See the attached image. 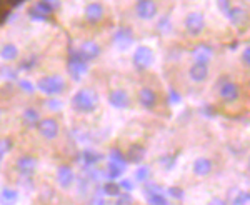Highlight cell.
Wrapping results in <instances>:
<instances>
[{"label":"cell","mask_w":250,"mask_h":205,"mask_svg":"<svg viewBox=\"0 0 250 205\" xmlns=\"http://www.w3.org/2000/svg\"><path fill=\"white\" fill-rule=\"evenodd\" d=\"M225 17H227L233 23V25H237V27L245 25V23H247V20H249L247 12H245L244 9H240V7H230V10L225 14Z\"/></svg>","instance_id":"5bb4252c"},{"label":"cell","mask_w":250,"mask_h":205,"mask_svg":"<svg viewBox=\"0 0 250 205\" xmlns=\"http://www.w3.org/2000/svg\"><path fill=\"white\" fill-rule=\"evenodd\" d=\"M144 157H145V148L142 145H132L127 154V160L134 164H140L144 160Z\"/></svg>","instance_id":"7402d4cb"},{"label":"cell","mask_w":250,"mask_h":205,"mask_svg":"<svg viewBox=\"0 0 250 205\" xmlns=\"http://www.w3.org/2000/svg\"><path fill=\"white\" fill-rule=\"evenodd\" d=\"M217 5H219V9L222 10V14L225 15L230 10V0H217Z\"/></svg>","instance_id":"e575fe53"},{"label":"cell","mask_w":250,"mask_h":205,"mask_svg":"<svg viewBox=\"0 0 250 205\" xmlns=\"http://www.w3.org/2000/svg\"><path fill=\"white\" fill-rule=\"evenodd\" d=\"M74 179H75V175H74V170H72L70 167L62 165V167H60L59 170H57V180H59L60 187L70 188V187H72V184H74Z\"/></svg>","instance_id":"e0dca14e"},{"label":"cell","mask_w":250,"mask_h":205,"mask_svg":"<svg viewBox=\"0 0 250 205\" xmlns=\"http://www.w3.org/2000/svg\"><path fill=\"white\" fill-rule=\"evenodd\" d=\"M23 0H12V3H14V5H19V3H22Z\"/></svg>","instance_id":"bcb514c9"},{"label":"cell","mask_w":250,"mask_h":205,"mask_svg":"<svg viewBox=\"0 0 250 205\" xmlns=\"http://www.w3.org/2000/svg\"><path fill=\"white\" fill-rule=\"evenodd\" d=\"M170 159H172V157H164L160 162L165 164V167H167V168H170L172 165H175V160H170Z\"/></svg>","instance_id":"60d3db41"},{"label":"cell","mask_w":250,"mask_h":205,"mask_svg":"<svg viewBox=\"0 0 250 205\" xmlns=\"http://www.w3.org/2000/svg\"><path fill=\"white\" fill-rule=\"evenodd\" d=\"M212 54H213V50L208 45H205V43H200V45H197L195 49H193L195 62H200V63H208V60L212 59Z\"/></svg>","instance_id":"d6986e66"},{"label":"cell","mask_w":250,"mask_h":205,"mask_svg":"<svg viewBox=\"0 0 250 205\" xmlns=\"http://www.w3.org/2000/svg\"><path fill=\"white\" fill-rule=\"evenodd\" d=\"M134 43V34L127 27H120L114 35V45L119 50H127Z\"/></svg>","instance_id":"8992f818"},{"label":"cell","mask_w":250,"mask_h":205,"mask_svg":"<svg viewBox=\"0 0 250 205\" xmlns=\"http://www.w3.org/2000/svg\"><path fill=\"white\" fill-rule=\"evenodd\" d=\"M205 27V19L200 12H190L185 19V29L190 35H200Z\"/></svg>","instance_id":"5b68a950"},{"label":"cell","mask_w":250,"mask_h":205,"mask_svg":"<svg viewBox=\"0 0 250 205\" xmlns=\"http://www.w3.org/2000/svg\"><path fill=\"white\" fill-rule=\"evenodd\" d=\"M92 205H108V204H107L104 199H99V197H97V199L94 200V202H92Z\"/></svg>","instance_id":"f6af8a7d"},{"label":"cell","mask_w":250,"mask_h":205,"mask_svg":"<svg viewBox=\"0 0 250 205\" xmlns=\"http://www.w3.org/2000/svg\"><path fill=\"white\" fill-rule=\"evenodd\" d=\"M102 159V155L97 154L94 150H83L82 152V162L85 164L87 167H94L99 164V160Z\"/></svg>","instance_id":"d4e9b609"},{"label":"cell","mask_w":250,"mask_h":205,"mask_svg":"<svg viewBox=\"0 0 250 205\" xmlns=\"http://www.w3.org/2000/svg\"><path fill=\"white\" fill-rule=\"evenodd\" d=\"M159 30H165V32L168 30V19L160 20V22H159Z\"/></svg>","instance_id":"7bdbcfd3"},{"label":"cell","mask_w":250,"mask_h":205,"mask_svg":"<svg viewBox=\"0 0 250 205\" xmlns=\"http://www.w3.org/2000/svg\"><path fill=\"white\" fill-rule=\"evenodd\" d=\"M145 195H154V194H162V187L155 185V184H152V185H147L144 188Z\"/></svg>","instance_id":"836d02e7"},{"label":"cell","mask_w":250,"mask_h":205,"mask_svg":"<svg viewBox=\"0 0 250 205\" xmlns=\"http://www.w3.org/2000/svg\"><path fill=\"white\" fill-rule=\"evenodd\" d=\"M37 87L40 92H43V94L55 95V94H60V92L65 88V82H63V79L59 77V75H50V77L40 79Z\"/></svg>","instance_id":"7a4b0ae2"},{"label":"cell","mask_w":250,"mask_h":205,"mask_svg":"<svg viewBox=\"0 0 250 205\" xmlns=\"http://www.w3.org/2000/svg\"><path fill=\"white\" fill-rule=\"evenodd\" d=\"M19 83H20V87H22L23 90L29 92V94H32V92H34V85H32V83L29 82V80H27V82H25V80H20Z\"/></svg>","instance_id":"f35d334b"},{"label":"cell","mask_w":250,"mask_h":205,"mask_svg":"<svg viewBox=\"0 0 250 205\" xmlns=\"http://www.w3.org/2000/svg\"><path fill=\"white\" fill-rule=\"evenodd\" d=\"M88 72L87 60H83L79 54H72L68 60V74L72 75L74 80H80Z\"/></svg>","instance_id":"277c9868"},{"label":"cell","mask_w":250,"mask_h":205,"mask_svg":"<svg viewBox=\"0 0 250 205\" xmlns=\"http://www.w3.org/2000/svg\"><path fill=\"white\" fill-rule=\"evenodd\" d=\"M242 62H244L247 67H250V47L244 49V52H242Z\"/></svg>","instance_id":"8d00e7d4"},{"label":"cell","mask_w":250,"mask_h":205,"mask_svg":"<svg viewBox=\"0 0 250 205\" xmlns=\"http://www.w3.org/2000/svg\"><path fill=\"white\" fill-rule=\"evenodd\" d=\"M72 105H74L75 110L82 112V114H90L99 105V97L90 88H80L72 99Z\"/></svg>","instance_id":"6da1fadb"},{"label":"cell","mask_w":250,"mask_h":205,"mask_svg":"<svg viewBox=\"0 0 250 205\" xmlns=\"http://www.w3.org/2000/svg\"><path fill=\"white\" fill-rule=\"evenodd\" d=\"M135 12H137V15H139V19L150 20L157 15V3L154 0H140V2L137 3Z\"/></svg>","instance_id":"52a82bcc"},{"label":"cell","mask_w":250,"mask_h":205,"mask_svg":"<svg viewBox=\"0 0 250 205\" xmlns=\"http://www.w3.org/2000/svg\"><path fill=\"white\" fill-rule=\"evenodd\" d=\"M148 174H150L148 167H139L135 170V180L137 182H145V180L148 179Z\"/></svg>","instance_id":"f1b7e54d"},{"label":"cell","mask_w":250,"mask_h":205,"mask_svg":"<svg viewBox=\"0 0 250 205\" xmlns=\"http://www.w3.org/2000/svg\"><path fill=\"white\" fill-rule=\"evenodd\" d=\"M219 94H220V99L225 100V102H235L240 95V90H239V87H237V83L230 82V80H225V82H222Z\"/></svg>","instance_id":"ba28073f"},{"label":"cell","mask_w":250,"mask_h":205,"mask_svg":"<svg viewBox=\"0 0 250 205\" xmlns=\"http://www.w3.org/2000/svg\"><path fill=\"white\" fill-rule=\"evenodd\" d=\"M212 172V162L205 157H200L193 162V174L197 177H205Z\"/></svg>","instance_id":"ac0fdd59"},{"label":"cell","mask_w":250,"mask_h":205,"mask_svg":"<svg viewBox=\"0 0 250 205\" xmlns=\"http://www.w3.org/2000/svg\"><path fill=\"white\" fill-rule=\"evenodd\" d=\"M188 75H190V79L193 80V82H197V83L205 82V80H207V77H208V67H207V63L195 62L190 67V70H188Z\"/></svg>","instance_id":"9a60e30c"},{"label":"cell","mask_w":250,"mask_h":205,"mask_svg":"<svg viewBox=\"0 0 250 205\" xmlns=\"http://www.w3.org/2000/svg\"><path fill=\"white\" fill-rule=\"evenodd\" d=\"M119 185H120V188H124V190H127V192L134 190V184H132L130 180H122V182H120Z\"/></svg>","instance_id":"74e56055"},{"label":"cell","mask_w":250,"mask_h":205,"mask_svg":"<svg viewBox=\"0 0 250 205\" xmlns=\"http://www.w3.org/2000/svg\"><path fill=\"white\" fill-rule=\"evenodd\" d=\"M235 205H250V192H240Z\"/></svg>","instance_id":"d6a6232c"},{"label":"cell","mask_w":250,"mask_h":205,"mask_svg":"<svg viewBox=\"0 0 250 205\" xmlns=\"http://www.w3.org/2000/svg\"><path fill=\"white\" fill-rule=\"evenodd\" d=\"M132 60H134V65L139 68V70H145V68H148L152 63H154V52L145 45L137 47Z\"/></svg>","instance_id":"3957f363"},{"label":"cell","mask_w":250,"mask_h":205,"mask_svg":"<svg viewBox=\"0 0 250 205\" xmlns=\"http://www.w3.org/2000/svg\"><path fill=\"white\" fill-rule=\"evenodd\" d=\"M42 2L47 3L52 10H55V9H59V7H60V0H42Z\"/></svg>","instance_id":"ab89813d"},{"label":"cell","mask_w":250,"mask_h":205,"mask_svg":"<svg viewBox=\"0 0 250 205\" xmlns=\"http://www.w3.org/2000/svg\"><path fill=\"white\" fill-rule=\"evenodd\" d=\"M108 102L115 108H127L130 105V97L125 90H112L108 95Z\"/></svg>","instance_id":"8fae6325"},{"label":"cell","mask_w":250,"mask_h":205,"mask_svg":"<svg viewBox=\"0 0 250 205\" xmlns=\"http://www.w3.org/2000/svg\"><path fill=\"white\" fill-rule=\"evenodd\" d=\"M0 119H2V112H0Z\"/></svg>","instance_id":"7dc6e473"},{"label":"cell","mask_w":250,"mask_h":205,"mask_svg":"<svg viewBox=\"0 0 250 205\" xmlns=\"http://www.w3.org/2000/svg\"><path fill=\"white\" fill-rule=\"evenodd\" d=\"M180 102V95L175 90H170V103H179Z\"/></svg>","instance_id":"b9f144b4"},{"label":"cell","mask_w":250,"mask_h":205,"mask_svg":"<svg viewBox=\"0 0 250 205\" xmlns=\"http://www.w3.org/2000/svg\"><path fill=\"white\" fill-rule=\"evenodd\" d=\"M168 194H170L173 199H179V200L184 199V190H182V188H179V187L170 188V190H168Z\"/></svg>","instance_id":"d590c367"},{"label":"cell","mask_w":250,"mask_h":205,"mask_svg":"<svg viewBox=\"0 0 250 205\" xmlns=\"http://www.w3.org/2000/svg\"><path fill=\"white\" fill-rule=\"evenodd\" d=\"M115 205H134V202H132V197L128 195V194H120V195H117V202Z\"/></svg>","instance_id":"1f68e13d"},{"label":"cell","mask_w":250,"mask_h":205,"mask_svg":"<svg viewBox=\"0 0 250 205\" xmlns=\"http://www.w3.org/2000/svg\"><path fill=\"white\" fill-rule=\"evenodd\" d=\"M147 202L148 205H168V200L165 199L162 194H154V195H147Z\"/></svg>","instance_id":"83f0119b"},{"label":"cell","mask_w":250,"mask_h":205,"mask_svg":"<svg viewBox=\"0 0 250 205\" xmlns=\"http://www.w3.org/2000/svg\"><path fill=\"white\" fill-rule=\"evenodd\" d=\"M110 160H114V162L120 164V165L127 167V160H125V157L120 154V150H117V148H114V150L110 152V157H108Z\"/></svg>","instance_id":"f546056e"},{"label":"cell","mask_w":250,"mask_h":205,"mask_svg":"<svg viewBox=\"0 0 250 205\" xmlns=\"http://www.w3.org/2000/svg\"><path fill=\"white\" fill-rule=\"evenodd\" d=\"M139 102H140V105L145 107V108H152L155 105V102H157V95H155V92L152 90V88H142L140 90V94H139Z\"/></svg>","instance_id":"ffe728a7"},{"label":"cell","mask_w":250,"mask_h":205,"mask_svg":"<svg viewBox=\"0 0 250 205\" xmlns=\"http://www.w3.org/2000/svg\"><path fill=\"white\" fill-rule=\"evenodd\" d=\"M104 14H105V10H104L102 3H99V2H92L85 7V19L90 23L100 22V20L104 19Z\"/></svg>","instance_id":"4fadbf2b"},{"label":"cell","mask_w":250,"mask_h":205,"mask_svg":"<svg viewBox=\"0 0 250 205\" xmlns=\"http://www.w3.org/2000/svg\"><path fill=\"white\" fill-rule=\"evenodd\" d=\"M52 10L50 7L47 5V3H43L42 0L37 3H34V5L29 9V14H30V17L32 19H35V20H47V19H50V15H52Z\"/></svg>","instance_id":"7c38bea8"},{"label":"cell","mask_w":250,"mask_h":205,"mask_svg":"<svg viewBox=\"0 0 250 205\" xmlns=\"http://www.w3.org/2000/svg\"><path fill=\"white\" fill-rule=\"evenodd\" d=\"M17 47L12 45V43H7V45H3L2 49H0V57H2L3 60H15L17 59Z\"/></svg>","instance_id":"484cf974"},{"label":"cell","mask_w":250,"mask_h":205,"mask_svg":"<svg viewBox=\"0 0 250 205\" xmlns=\"http://www.w3.org/2000/svg\"><path fill=\"white\" fill-rule=\"evenodd\" d=\"M125 168H127V167L120 165V164H117V162H114V160L108 159V162H107V177H108V179H117V177H120L124 174Z\"/></svg>","instance_id":"cb8c5ba5"},{"label":"cell","mask_w":250,"mask_h":205,"mask_svg":"<svg viewBox=\"0 0 250 205\" xmlns=\"http://www.w3.org/2000/svg\"><path fill=\"white\" fill-rule=\"evenodd\" d=\"M22 119H23V123H25V125H29V127L39 125V122H40L39 112L35 110V108H25V110H23Z\"/></svg>","instance_id":"603a6c76"},{"label":"cell","mask_w":250,"mask_h":205,"mask_svg":"<svg viewBox=\"0 0 250 205\" xmlns=\"http://www.w3.org/2000/svg\"><path fill=\"white\" fill-rule=\"evenodd\" d=\"M79 55L82 57L83 60H94L100 55V47L99 43H95L94 40H87L80 45L79 49Z\"/></svg>","instance_id":"30bf717a"},{"label":"cell","mask_w":250,"mask_h":205,"mask_svg":"<svg viewBox=\"0 0 250 205\" xmlns=\"http://www.w3.org/2000/svg\"><path fill=\"white\" fill-rule=\"evenodd\" d=\"M207 205H227V204H225L222 199H219V197H213V199H212Z\"/></svg>","instance_id":"ee69618b"},{"label":"cell","mask_w":250,"mask_h":205,"mask_svg":"<svg viewBox=\"0 0 250 205\" xmlns=\"http://www.w3.org/2000/svg\"><path fill=\"white\" fill-rule=\"evenodd\" d=\"M39 132H40V135H42L43 139H48V140L55 139V137L59 135V123H57V120H54V119L40 120V122H39Z\"/></svg>","instance_id":"9c48e42d"},{"label":"cell","mask_w":250,"mask_h":205,"mask_svg":"<svg viewBox=\"0 0 250 205\" xmlns=\"http://www.w3.org/2000/svg\"><path fill=\"white\" fill-rule=\"evenodd\" d=\"M17 168L22 175L30 177L35 172V168H37V160H35L34 157H29V155L20 157L19 162H17Z\"/></svg>","instance_id":"2e32d148"},{"label":"cell","mask_w":250,"mask_h":205,"mask_svg":"<svg viewBox=\"0 0 250 205\" xmlns=\"http://www.w3.org/2000/svg\"><path fill=\"white\" fill-rule=\"evenodd\" d=\"M120 185L119 184H114V182H108L104 185V194L108 195V197H117V195H120Z\"/></svg>","instance_id":"4316f807"},{"label":"cell","mask_w":250,"mask_h":205,"mask_svg":"<svg viewBox=\"0 0 250 205\" xmlns=\"http://www.w3.org/2000/svg\"><path fill=\"white\" fill-rule=\"evenodd\" d=\"M19 200V192L14 188H2L0 192V205H15Z\"/></svg>","instance_id":"44dd1931"},{"label":"cell","mask_w":250,"mask_h":205,"mask_svg":"<svg viewBox=\"0 0 250 205\" xmlns=\"http://www.w3.org/2000/svg\"><path fill=\"white\" fill-rule=\"evenodd\" d=\"M62 105L63 103L60 102V100H57V99H50V100H47L45 102V107L48 108V110H60V108H62Z\"/></svg>","instance_id":"4dcf8cb0"}]
</instances>
